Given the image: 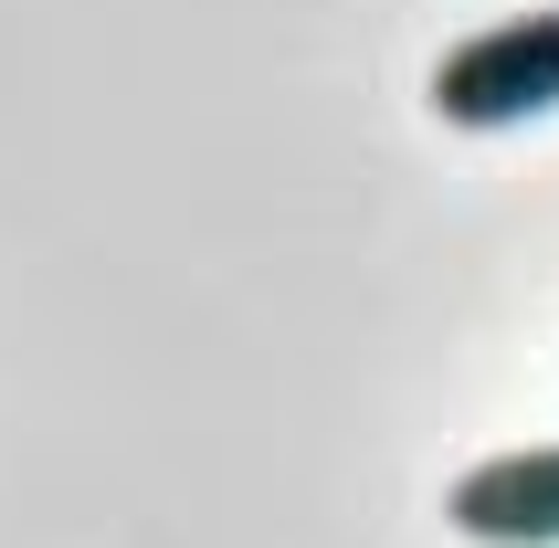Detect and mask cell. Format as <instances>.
<instances>
[{"label": "cell", "instance_id": "6da1fadb", "mask_svg": "<svg viewBox=\"0 0 559 548\" xmlns=\"http://www.w3.org/2000/svg\"><path fill=\"white\" fill-rule=\"evenodd\" d=\"M559 106V0L549 11H518V22L475 32L433 63V117L465 127V138H497V127H528Z\"/></svg>", "mask_w": 559, "mask_h": 548}, {"label": "cell", "instance_id": "7a4b0ae2", "mask_svg": "<svg viewBox=\"0 0 559 548\" xmlns=\"http://www.w3.org/2000/svg\"><path fill=\"white\" fill-rule=\"evenodd\" d=\"M443 517L475 548H559V443H528V454H497L475 475H454Z\"/></svg>", "mask_w": 559, "mask_h": 548}]
</instances>
